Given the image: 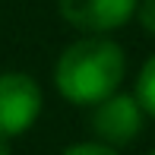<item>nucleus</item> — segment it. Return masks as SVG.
<instances>
[{"instance_id":"nucleus-1","label":"nucleus","mask_w":155,"mask_h":155,"mask_svg":"<svg viewBox=\"0 0 155 155\" xmlns=\"http://www.w3.org/2000/svg\"><path fill=\"white\" fill-rule=\"evenodd\" d=\"M124 51L111 38L89 35L60 54L54 67V86L73 104H98L124 82Z\"/></svg>"},{"instance_id":"nucleus-2","label":"nucleus","mask_w":155,"mask_h":155,"mask_svg":"<svg viewBox=\"0 0 155 155\" xmlns=\"http://www.w3.org/2000/svg\"><path fill=\"white\" fill-rule=\"evenodd\" d=\"M41 89L25 73H0V136L25 133L41 114Z\"/></svg>"},{"instance_id":"nucleus-3","label":"nucleus","mask_w":155,"mask_h":155,"mask_svg":"<svg viewBox=\"0 0 155 155\" xmlns=\"http://www.w3.org/2000/svg\"><path fill=\"white\" fill-rule=\"evenodd\" d=\"M92 130L104 146H127L143 130V104L133 95H108L92 111Z\"/></svg>"},{"instance_id":"nucleus-4","label":"nucleus","mask_w":155,"mask_h":155,"mask_svg":"<svg viewBox=\"0 0 155 155\" xmlns=\"http://www.w3.org/2000/svg\"><path fill=\"white\" fill-rule=\"evenodd\" d=\"M139 0H57L60 16L82 32H114L136 13Z\"/></svg>"},{"instance_id":"nucleus-5","label":"nucleus","mask_w":155,"mask_h":155,"mask_svg":"<svg viewBox=\"0 0 155 155\" xmlns=\"http://www.w3.org/2000/svg\"><path fill=\"white\" fill-rule=\"evenodd\" d=\"M136 101L143 104L146 114L155 117V54L143 63V70H139V79H136Z\"/></svg>"},{"instance_id":"nucleus-6","label":"nucleus","mask_w":155,"mask_h":155,"mask_svg":"<svg viewBox=\"0 0 155 155\" xmlns=\"http://www.w3.org/2000/svg\"><path fill=\"white\" fill-rule=\"evenodd\" d=\"M63 155H117L114 146H104V143H79V146H70Z\"/></svg>"},{"instance_id":"nucleus-7","label":"nucleus","mask_w":155,"mask_h":155,"mask_svg":"<svg viewBox=\"0 0 155 155\" xmlns=\"http://www.w3.org/2000/svg\"><path fill=\"white\" fill-rule=\"evenodd\" d=\"M136 13H139L143 29L155 38V0H143V3H136Z\"/></svg>"},{"instance_id":"nucleus-8","label":"nucleus","mask_w":155,"mask_h":155,"mask_svg":"<svg viewBox=\"0 0 155 155\" xmlns=\"http://www.w3.org/2000/svg\"><path fill=\"white\" fill-rule=\"evenodd\" d=\"M0 155H10V139L0 136Z\"/></svg>"},{"instance_id":"nucleus-9","label":"nucleus","mask_w":155,"mask_h":155,"mask_svg":"<svg viewBox=\"0 0 155 155\" xmlns=\"http://www.w3.org/2000/svg\"><path fill=\"white\" fill-rule=\"evenodd\" d=\"M152 155H155V152H152Z\"/></svg>"}]
</instances>
